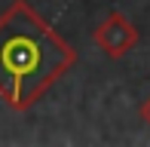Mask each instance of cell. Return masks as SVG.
I'll return each instance as SVG.
<instances>
[{
	"label": "cell",
	"mask_w": 150,
	"mask_h": 147,
	"mask_svg": "<svg viewBox=\"0 0 150 147\" xmlns=\"http://www.w3.org/2000/svg\"><path fill=\"white\" fill-rule=\"evenodd\" d=\"M138 117H141V123H144L147 129H150V95H147L144 101L138 104Z\"/></svg>",
	"instance_id": "obj_3"
},
{
	"label": "cell",
	"mask_w": 150,
	"mask_h": 147,
	"mask_svg": "<svg viewBox=\"0 0 150 147\" xmlns=\"http://www.w3.org/2000/svg\"><path fill=\"white\" fill-rule=\"evenodd\" d=\"M92 43L104 52L107 58H122L141 43V31L135 22H129V16H122L120 9H110L107 18L92 31Z\"/></svg>",
	"instance_id": "obj_2"
},
{
	"label": "cell",
	"mask_w": 150,
	"mask_h": 147,
	"mask_svg": "<svg viewBox=\"0 0 150 147\" xmlns=\"http://www.w3.org/2000/svg\"><path fill=\"white\" fill-rule=\"evenodd\" d=\"M77 64V49L28 0L0 12V101L9 110H31Z\"/></svg>",
	"instance_id": "obj_1"
}]
</instances>
